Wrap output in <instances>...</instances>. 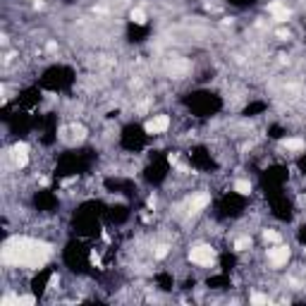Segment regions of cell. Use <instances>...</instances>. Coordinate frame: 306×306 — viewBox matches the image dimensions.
<instances>
[{
	"instance_id": "30bf717a",
	"label": "cell",
	"mask_w": 306,
	"mask_h": 306,
	"mask_svg": "<svg viewBox=\"0 0 306 306\" xmlns=\"http://www.w3.org/2000/svg\"><path fill=\"white\" fill-rule=\"evenodd\" d=\"M132 22H137V24H144L146 15L141 12V10H132Z\"/></svg>"
},
{
	"instance_id": "9c48e42d",
	"label": "cell",
	"mask_w": 306,
	"mask_h": 306,
	"mask_svg": "<svg viewBox=\"0 0 306 306\" xmlns=\"http://www.w3.org/2000/svg\"><path fill=\"white\" fill-rule=\"evenodd\" d=\"M285 148H287V151H302V148H304V141H302V139H287V141H285Z\"/></svg>"
},
{
	"instance_id": "3957f363",
	"label": "cell",
	"mask_w": 306,
	"mask_h": 306,
	"mask_svg": "<svg viewBox=\"0 0 306 306\" xmlns=\"http://www.w3.org/2000/svg\"><path fill=\"white\" fill-rule=\"evenodd\" d=\"M268 261H270V266H275V268L285 266V263L289 261V249H287V247H282V244L270 247V249H268Z\"/></svg>"
},
{
	"instance_id": "277c9868",
	"label": "cell",
	"mask_w": 306,
	"mask_h": 306,
	"mask_svg": "<svg viewBox=\"0 0 306 306\" xmlns=\"http://www.w3.org/2000/svg\"><path fill=\"white\" fill-rule=\"evenodd\" d=\"M167 127H170V117L167 115H156L153 120L146 122V132L148 134H163Z\"/></svg>"
},
{
	"instance_id": "8992f818",
	"label": "cell",
	"mask_w": 306,
	"mask_h": 306,
	"mask_svg": "<svg viewBox=\"0 0 306 306\" xmlns=\"http://www.w3.org/2000/svg\"><path fill=\"white\" fill-rule=\"evenodd\" d=\"M206 203H208V196L206 194H196V196L189 198L187 208H189V213H198L201 208H206Z\"/></svg>"
},
{
	"instance_id": "5b68a950",
	"label": "cell",
	"mask_w": 306,
	"mask_h": 306,
	"mask_svg": "<svg viewBox=\"0 0 306 306\" xmlns=\"http://www.w3.org/2000/svg\"><path fill=\"white\" fill-rule=\"evenodd\" d=\"M10 156H12V163H15L17 167H27V163H29V148L24 144H15Z\"/></svg>"
},
{
	"instance_id": "ba28073f",
	"label": "cell",
	"mask_w": 306,
	"mask_h": 306,
	"mask_svg": "<svg viewBox=\"0 0 306 306\" xmlns=\"http://www.w3.org/2000/svg\"><path fill=\"white\" fill-rule=\"evenodd\" d=\"M234 192H237V194H244V196H247V194H251V184H249L247 180L234 182Z\"/></svg>"
},
{
	"instance_id": "7a4b0ae2",
	"label": "cell",
	"mask_w": 306,
	"mask_h": 306,
	"mask_svg": "<svg viewBox=\"0 0 306 306\" xmlns=\"http://www.w3.org/2000/svg\"><path fill=\"white\" fill-rule=\"evenodd\" d=\"M189 261L196 263V266H211V263L216 261V251H213V247H208V244H198V247H192Z\"/></svg>"
},
{
	"instance_id": "6da1fadb",
	"label": "cell",
	"mask_w": 306,
	"mask_h": 306,
	"mask_svg": "<svg viewBox=\"0 0 306 306\" xmlns=\"http://www.w3.org/2000/svg\"><path fill=\"white\" fill-rule=\"evenodd\" d=\"M2 256H5L7 263H15V266H22V268H41L48 261L51 249L38 239H27V237L19 239L17 237V239L5 244Z\"/></svg>"
},
{
	"instance_id": "52a82bcc",
	"label": "cell",
	"mask_w": 306,
	"mask_h": 306,
	"mask_svg": "<svg viewBox=\"0 0 306 306\" xmlns=\"http://www.w3.org/2000/svg\"><path fill=\"white\" fill-rule=\"evenodd\" d=\"M268 10H270V15L278 19V22H285V19L289 17V10L285 7V5H280V2H273Z\"/></svg>"
}]
</instances>
